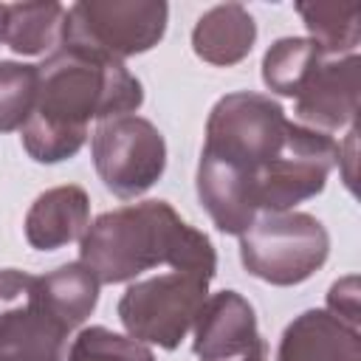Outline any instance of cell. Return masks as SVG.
<instances>
[{"label": "cell", "mask_w": 361, "mask_h": 361, "mask_svg": "<svg viewBox=\"0 0 361 361\" xmlns=\"http://www.w3.org/2000/svg\"><path fill=\"white\" fill-rule=\"evenodd\" d=\"M37 65L0 59V133L23 130L37 104Z\"/></svg>", "instance_id": "cell-20"}, {"label": "cell", "mask_w": 361, "mask_h": 361, "mask_svg": "<svg viewBox=\"0 0 361 361\" xmlns=\"http://www.w3.org/2000/svg\"><path fill=\"white\" fill-rule=\"evenodd\" d=\"M39 290L51 313L68 330L85 324L99 302V279L82 262H65L51 274L39 276Z\"/></svg>", "instance_id": "cell-17"}, {"label": "cell", "mask_w": 361, "mask_h": 361, "mask_svg": "<svg viewBox=\"0 0 361 361\" xmlns=\"http://www.w3.org/2000/svg\"><path fill=\"white\" fill-rule=\"evenodd\" d=\"M192 330V350L200 361H268V341L257 330V313L237 290L206 296Z\"/></svg>", "instance_id": "cell-10"}, {"label": "cell", "mask_w": 361, "mask_h": 361, "mask_svg": "<svg viewBox=\"0 0 361 361\" xmlns=\"http://www.w3.org/2000/svg\"><path fill=\"white\" fill-rule=\"evenodd\" d=\"M68 333L45 305L39 276L0 268V361H65Z\"/></svg>", "instance_id": "cell-8"}, {"label": "cell", "mask_w": 361, "mask_h": 361, "mask_svg": "<svg viewBox=\"0 0 361 361\" xmlns=\"http://www.w3.org/2000/svg\"><path fill=\"white\" fill-rule=\"evenodd\" d=\"M338 166V144L333 135L290 121L285 147L257 175V212H290L316 197L327 175Z\"/></svg>", "instance_id": "cell-9"}, {"label": "cell", "mask_w": 361, "mask_h": 361, "mask_svg": "<svg viewBox=\"0 0 361 361\" xmlns=\"http://www.w3.org/2000/svg\"><path fill=\"white\" fill-rule=\"evenodd\" d=\"M68 361H155V353L144 341L93 324L76 333L68 350Z\"/></svg>", "instance_id": "cell-21"}, {"label": "cell", "mask_w": 361, "mask_h": 361, "mask_svg": "<svg viewBox=\"0 0 361 361\" xmlns=\"http://www.w3.org/2000/svg\"><path fill=\"white\" fill-rule=\"evenodd\" d=\"M37 104L23 124V149L37 164H62L87 141V124L130 116L144 104V87L124 62L59 45L37 65Z\"/></svg>", "instance_id": "cell-1"}, {"label": "cell", "mask_w": 361, "mask_h": 361, "mask_svg": "<svg viewBox=\"0 0 361 361\" xmlns=\"http://www.w3.org/2000/svg\"><path fill=\"white\" fill-rule=\"evenodd\" d=\"M257 42V23L240 3H220L203 11L192 28V51L214 68L243 62Z\"/></svg>", "instance_id": "cell-15"}, {"label": "cell", "mask_w": 361, "mask_h": 361, "mask_svg": "<svg viewBox=\"0 0 361 361\" xmlns=\"http://www.w3.org/2000/svg\"><path fill=\"white\" fill-rule=\"evenodd\" d=\"M90 152L102 183L121 200H135L152 189L166 169V141L161 130L135 113L99 121Z\"/></svg>", "instance_id": "cell-7"}, {"label": "cell", "mask_w": 361, "mask_h": 361, "mask_svg": "<svg viewBox=\"0 0 361 361\" xmlns=\"http://www.w3.org/2000/svg\"><path fill=\"white\" fill-rule=\"evenodd\" d=\"M195 183H197V197L203 209L209 212L212 223L223 234L240 237L259 214L257 197H254V180L212 155L200 152Z\"/></svg>", "instance_id": "cell-13"}, {"label": "cell", "mask_w": 361, "mask_h": 361, "mask_svg": "<svg viewBox=\"0 0 361 361\" xmlns=\"http://www.w3.org/2000/svg\"><path fill=\"white\" fill-rule=\"evenodd\" d=\"M161 0H79L68 8L62 45L87 48L118 62L152 51L166 34Z\"/></svg>", "instance_id": "cell-6"}, {"label": "cell", "mask_w": 361, "mask_h": 361, "mask_svg": "<svg viewBox=\"0 0 361 361\" xmlns=\"http://www.w3.org/2000/svg\"><path fill=\"white\" fill-rule=\"evenodd\" d=\"M276 361H361V333L324 307H310L285 327Z\"/></svg>", "instance_id": "cell-12"}, {"label": "cell", "mask_w": 361, "mask_h": 361, "mask_svg": "<svg viewBox=\"0 0 361 361\" xmlns=\"http://www.w3.org/2000/svg\"><path fill=\"white\" fill-rule=\"evenodd\" d=\"M79 262L99 285L133 282L144 271H172L214 279L217 251L200 228L189 226L166 200H141L99 214L79 240Z\"/></svg>", "instance_id": "cell-2"}, {"label": "cell", "mask_w": 361, "mask_h": 361, "mask_svg": "<svg viewBox=\"0 0 361 361\" xmlns=\"http://www.w3.org/2000/svg\"><path fill=\"white\" fill-rule=\"evenodd\" d=\"M324 310L333 313L336 319H341L344 324L358 327L361 310H358V276L355 274L341 276L338 282L330 285V290H327V307Z\"/></svg>", "instance_id": "cell-22"}, {"label": "cell", "mask_w": 361, "mask_h": 361, "mask_svg": "<svg viewBox=\"0 0 361 361\" xmlns=\"http://www.w3.org/2000/svg\"><path fill=\"white\" fill-rule=\"evenodd\" d=\"M296 11L307 28V39L324 56H350L361 39L358 3H296Z\"/></svg>", "instance_id": "cell-18"}, {"label": "cell", "mask_w": 361, "mask_h": 361, "mask_svg": "<svg viewBox=\"0 0 361 361\" xmlns=\"http://www.w3.org/2000/svg\"><path fill=\"white\" fill-rule=\"evenodd\" d=\"M209 282L212 279L189 271L138 279L118 299V322L130 338L175 350L195 327V319L209 296Z\"/></svg>", "instance_id": "cell-5"}, {"label": "cell", "mask_w": 361, "mask_h": 361, "mask_svg": "<svg viewBox=\"0 0 361 361\" xmlns=\"http://www.w3.org/2000/svg\"><path fill=\"white\" fill-rule=\"evenodd\" d=\"M361 59L358 54L324 59L307 85L293 99V113L299 124L319 130V133H336L341 127H353L358 116V87H361Z\"/></svg>", "instance_id": "cell-11"}, {"label": "cell", "mask_w": 361, "mask_h": 361, "mask_svg": "<svg viewBox=\"0 0 361 361\" xmlns=\"http://www.w3.org/2000/svg\"><path fill=\"white\" fill-rule=\"evenodd\" d=\"M68 8L54 0L39 3H3L0 42L20 56L54 54L62 45Z\"/></svg>", "instance_id": "cell-16"}, {"label": "cell", "mask_w": 361, "mask_h": 361, "mask_svg": "<svg viewBox=\"0 0 361 361\" xmlns=\"http://www.w3.org/2000/svg\"><path fill=\"white\" fill-rule=\"evenodd\" d=\"M90 226V197L82 186L65 183L37 195L25 214V240L37 251H56L85 237Z\"/></svg>", "instance_id": "cell-14"}, {"label": "cell", "mask_w": 361, "mask_h": 361, "mask_svg": "<svg viewBox=\"0 0 361 361\" xmlns=\"http://www.w3.org/2000/svg\"><path fill=\"white\" fill-rule=\"evenodd\" d=\"M288 116L279 102L262 93L237 90L214 102L206 118L203 155H212L243 175L257 186V175L279 155L288 138ZM257 197V195H254Z\"/></svg>", "instance_id": "cell-4"}, {"label": "cell", "mask_w": 361, "mask_h": 361, "mask_svg": "<svg viewBox=\"0 0 361 361\" xmlns=\"http://www.w3.org/2000/svg\"><path fill=\"white\" fill-rule=\"evenodd\" d=\"M327 56L307 37H282L262 56V82L271 93L296 99Z\"/></svg>", "instance_id": "cell-19"}, {"label": "cell", "mask_w": 361, "mask_h": 361, "mask_svg": "<svg viewBox=\"0 0 361 361\" xmlns=\"http://www.w3.org/2000/svg\"><path fill=\"white\" fill-rule=\"evenodd\" d=\"M330 254L324 223L307 212H262L240 234L243 268L276 288L310 279Z\"/></svg>", "instance_id": "cell-3"}, {"label": "cell", "mask_w": 361, "mask_h": 361, "mask_svg": "<svg viewBox=\"0 0 361 361\" xmlns=\"http://www.w3.org/2000/svg\"><path fill=\"white\" fill-rule=\"evenodd\" d=\"M0 20H3V3H0Z\"/></svg>", "instance_id": "cell-23"}]
</instances>
